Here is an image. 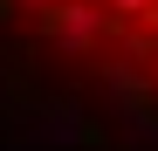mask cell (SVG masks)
I'll return each instance as SVG.
<instances>
[{"mask_svg":"<svg viewBox=\"0 0 158 151\" xmlns=\"http://www.w3.org/2000/svg\"><path fill=\"white\" fill-rule=\"evenodd\" d=\"M138 28H158V0H151V7H144V21H138Z\"/></svg>","mask_w":158,"mask_h":151,"instance_id":"6da1fadb","label":"cell"},{"mask_svg":"<svg viewBox=\"0 0 158 151\" xmlns=\"http://www.w3.org/2000/svg\"><path fill=\"white\" fill-rule=\"evenodd\" d=\"M151 83H158V76H151Z\"/></svg>","mask_w":158,"mask_h":151,"instance_id":"7a4b0ae2","label":"cell"}]
</instances>
